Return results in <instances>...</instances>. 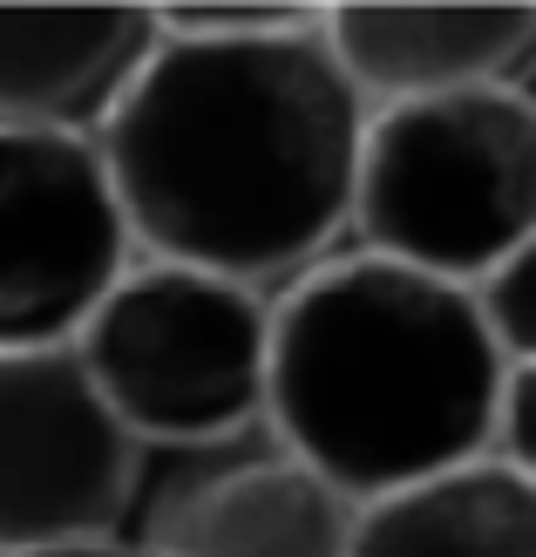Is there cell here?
<instances>
[{
	"mask_svg": "<svg viewBox=\"0 0 536 557\" xmlns=\"http://www.w3.org/2000/svg\"><path fill=\"white\" fill-rule=\"evenodd\" d=\"M326 48L366 109L523 89L536 8H326Z\"/></svg>",
	"mask_w": 536,
	"mask_h": 557,
	"instance_id": "cell-7",
	"label": "cell"
},
{
	"mask_svg": "<svg viewBox=\"0 0 536 557\" xmlns=\"http://www.w3.org/2000/svg\"><path fill=\"white\" fill-rule=\"evenodd\" d=\"M129 265L96 136L0 129V354L75 347Z\"/></svg>",
	"mask_w": 536,
	"mask_h": 557,
	"instance_id": "cell-5",
	"label": "cell"
},
{
	"mask_svg": "<svg viewBox=\"0 0 536 557\" xmlns=\"http://www.w3.org/2000/svg\"><path fill=\"white\" fill-rule=\"evenodd\" d=\"M360 252L448 286L489 278L536 238V96L475 89L366 116L353 184Z\"/></svg>",
	"mask_w": 536,
	"mask_h": 557,
	"instance_id": "cell-3",
	"label": "cell"
},
{
	"mask_svg": "<svg viewBox=\"0 0 536 557\" xmlns=\"http://www.w3.org/2000/svg\"><path fill=\"white\" fill-rule=\"evenodd\" d=\"M75 360L136 449H217L265 422L272 299L136 259L82 326Z\"/></svg>",
	"mask_w": 536,
	"mask_h": 557,
	"instance_id": "cell-4",
	"label": "cell"
},
{
	"mask_svg": "<svg viewBox=\"0 0 536 557\" xmlns=\"http://www.w3.org/2000/svg\"><path fill=\"white\" fill-rule=\"evenodd\" d=\"M326 8H157V35L171 41H278L320 27Z\"/></svg>",
	"mask_w": 536,
	"mask_h": 557,
	"instance_id": "cell-12",
	"label": "cell"
},
{
	"mask_svg": "<svg viewBox=\"0 0 536 557\" xmlns=\"http://www.w3.org/2000/svg\"><path fill=\"white\" fill-rule=\"evenodd\" d=\"M27 557H144V550H129V544H62V550H27Z\"/></svg>",
	"mask_w": 536,
	"mask_h": 557,
	"instance_id": "cell-14",
	"label": "cell"
},
{
	"mask_svg": "<svg viewBox=\"0 0 536 557\" xmlns=\"http://www.w3.org/2000/svg\"><path fill=\"white\" fill-rule=\"evenodd\" d=\"M150 54L157 8H0V129L102 136Z\"/></svg>",
	"mask_w": 536,
	"mask_h": 557,
	"instance_id": "cell-8",
	"label": "cell"
},
{
	"mask_svg": "<svg viewBox=\"0 0 536 557\" xmlns=\"http://www.w3.org/2000/svg\"><path fill=\"white\" fill-rule=\"evenodd\" d=\"M144 449L109 414L75 347L0 354V557L109 544Z\"/></svg>",
	"mask_w": 536,
	"mask_h": 557,
	"instance_id": "cell-6",
	"label": "cell"
},
{
	"mask_svg": "<svg viewBox=\"0 0 536 557\" xmlns=\"http://www.w3.org/2000/svg\"><path fill=\"white\" fill-rule=\"evenodd\" d=\"M489 456H496L502 469H516V476L536 483V368H510V374H502Z\"/></svg>",
	"mask_w": 536,
	"mask_h": 557,
	"instance_id": "cell-13",
	"label": "cell"
},
{
	"mask_svg": "<svg viewBox=\"0 0 536 557\" xmlns=\"http://www.w3.org/2000/svg\"><path fill=\"white\" fill-rule=\"evenodd\" d=\"M475 306L510 368H536V238H523L489 278H475Z\"/></svg>",
	"mask_w": 536,
	"mask_h": 557,
	"instance_id": "cell-11",
	"label": "cell"
},
{
	"mask_svg": "<svg viewBox=\"0 0 536 557\" xmlns=\"http://www.w3.org/2000/svg\"><path fill=\"white\" fill-rule=\"evenodd\" d=\"M353 496L278 449L163 496L144 557H353Z\"/></svg>",
	"mask_w": 536,
	"mask_h": 557,
	"instance_id": "cell-9",
	"label": "cell"
},
{
	"mask_svg": "<svg viewBox=\"0 0 536 557\" xmlns=\"http://www.w3.org/2000/svg\"><path fill=\"white\" fill-rule=\"evenodd\" d=\"M366 116L326 21L278 41L157 35L96 150L144 259L265 293L326 265L353 232Z\"/></svg>",
	"mask_w": 536,
	"mask_h": 557,
	"instance_id": "cell-1",
	"label": "cell"
},
{
	"mask_svg": "<svg viewBox=\"0 0 536 557\" xmlns=\"http://www.w3.org/2000/svg\"><path fill=\"white\" fill-rule=\"evenodd\" d=\"M353 557H536V483L483 456L381 496L353 523Z\"/></svg>",
	"mask_w": 536,
	"mask_h": 557,
	"instance_id": "cell-10",
	"label": "cell"
},
{
	"mask_svg": "<svg viewBox=\"0 0 536 557\" xmlns=\"http://www.w3.org/2000/svg\"><path fill=\"white\" fill-rule=\"evenodd\" d=\"M502 374L475 286L353 252L272 299L265 429L366 510L483 462Z\"/></svg>",
	"mask_w": 536,
	"mask_h": 557,
	"instance_id": "cell-2",
	"label": "cell"
}]
</instances>
